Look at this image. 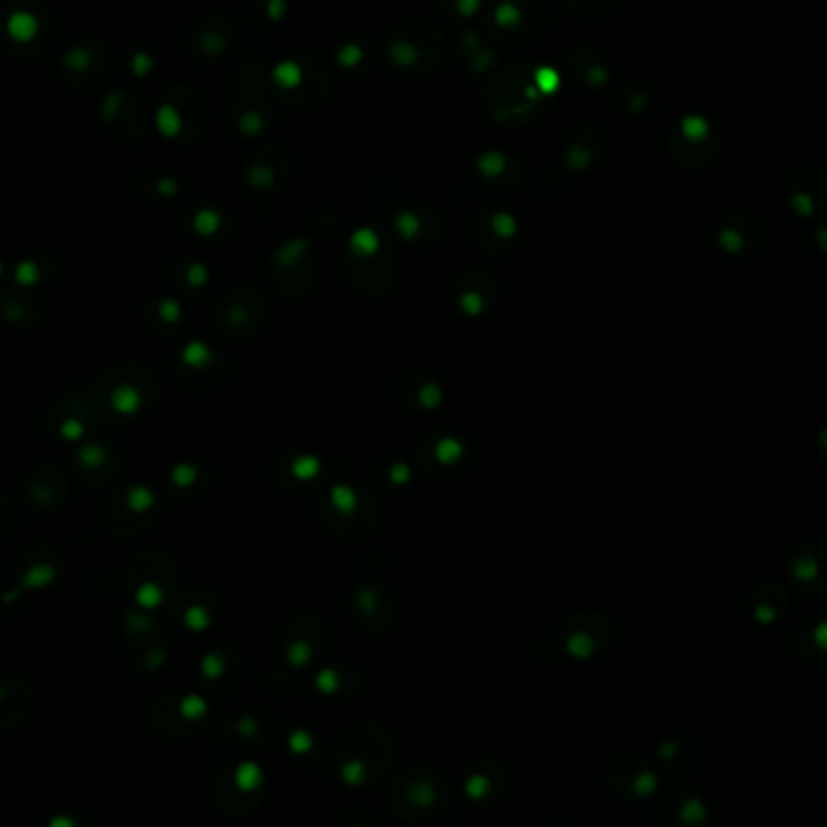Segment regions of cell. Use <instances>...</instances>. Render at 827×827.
I'll return each mask as SVG.
<instances>
[{
  "label": "cell",
  "instance_id": "cell-14",
  "mask_svg": "<svg viewBox=\"0 0 827 827\" xmlns=\"http://www.w3.org/2000/svg\"><path fill=\"white\" fill-rule=\"evenodd\" d=\"M421 210H424V206H407V208H402L400 213L392 210V215H390L392 227H395V232L407 240V242H416V244L438 242V237H441V232H443V220L438 218L431 208H428L424 215H421Z\"/></svg>",
  "mask_w": 827,
  "mask_h": 827
},
{
  "label": "cell",
  "instance_id": "cell-7",
  "mask_svg": "<svg viewBox=\"0 0 827 827\" xmlns=\"http://www.w3.org/2000/svg\"><path fill=\"white\" fill-rule=\"evenodd\" d=\"M467 455V443L460 436L438 431L431 433L426 441H421L419 450H416V462H419L421 472H426L428 477L450 479L465 467Z\"/></svg>",
  "mask_w": 827,
  "mask_h": 827
},
{
  "label": "cell",
  "instance_id": "cell-5",
  "mask_svg": "<svg viewBox=\"0 0 827 827\" xmlns=\"http://www.w3.org/2000/svg\"><path fill=\"white\" fill-rule=\"evenodd\" d=\"M317 271V257L305 237L283 242L269 259V279L283 296H300L313 286Z\"/></svg>",
  "mask_w": 827,
  "mask_h": 827
},
{
  "label": "cell",
  "instance_id": "cell-9",
  "mask_svg": "<svg viewBox=\"0 0 827 827\" xmlns=\"http://www.w3.org/2000/svg\"><path fill=\"white\" fill-rule=\"evenodd\" d=\"M455 305L467 317H482L494 308L498 298L496 276L484 271V269H467L465 274L457 276L455 283Z\"/></svg>",
  "mask_w": 827,
  "mask_h": 827
},
{
  "label": "cell",
  "instance_id": "cell-10",
  "mask_svg": "<svg viewBox=\"0 0 827 827\" xmlns=\"http://www.w3.org/2000/svg\"><path fill=\"white\" fill-rule=\"evenodd\" d=\"M395 397L407 412L428 414V412H436V409L441 407L443 387L433 373L412 371V373H407L400 378Z\"/></svg>",
  "mask_w": 827,
  "mask_h": 827
},
{
  "label": "cell",
  "instance_id": "cell-13",
  "mask_svg": "<svg viewBox=\"0 0 827 827\" xmlns=\"http://www.w3.org/2000/svg\"><path fill=\"white\" fill-rule=\"evenodd\" d=\"M274 477L288 491H310L315 484H320L322 477H327V472L320 457L308 453H293L291 457L276 460Z\"/></svg>",
  "mask_w": 827,
  "mask_h": 827
},
{
  "label": "cell",
  "instance_id": "cell-1",
  "mask_svg": "<svg viewBox=\"0 0 827 827\" xmlns=\"http://www.w3.org/2000/svg\"><path fill=\"white\" fill-rule=\"evenodd\" d=\"M392 741L378 724H356L344 733L334 755V770L339 782L351 789H366L378 784L390 767Z\"/></svg>",
  "mask_w": 827,
  "mask_h": 827
},
{
  "label": "cell",
  "instance_id": "cell-19",
  "mask_svg": "<svg viewBox=\"0 0 827 827\" xmlns=\"http://www.w3.org/2000/svg\"><path fill=\"white\" fill-rule=\"evenodd\" d=\"M551 827H566V825H551Z\"/></svg>",
  "mask_w": 827,
  "mask_h": 827
},
{
  "label": "cell",
  "instance_id": "cell-18",
  "mask_svg": "<svg viewBox=\"0 0 827 827\" xmlns=\"http://www.w3.org/2000/svg\"><path fill=\"white\" fill-rule=\"evenodd\" d=\"M568 8L578 10V5H585L583 13L597 15V13H612V8L617 5V0H566Z\"/></svg>",
  "mask_w": 827,
  "mask_h": 827
},
{
  "label": "cell",
  "instance_id": "cell-16",
  "mask_svg": "<svg viewBox=\"0 0 827 827\" xmlns=\"http://www.w3.org/2000/svg\"><path fill=\"white\" fill-rule=\"evenodd\" d=\"M506 770L496 760H479L474 767H469L465 777V791L469 801L477 803H494L506 789Z\"/></svg>",
  "mask_w": 827,
  "mask_h": 827
},
{
  "label": "cell",
  "instance_id": "cell-11",
  "mask_svg": "<svg viewBox=\"0 0 827 827\" xmlns=\"http://www.w3.org/2000/svg\"><path fill=\"white\" fill-rule=\"evenodd\" d=\"M477 244L484 254H506L515 244V218L503 208H484L474 220Z\"/></svg>",
  "mask_w": 827,
  "mask_h": 827
},
{
  "label": "cell",
  "instance_id": "cell-4",
  "mask_svg": "<svg viewBox=\"0 0 827 827\" xmlns=\"http://www.w3.org/2000/svg\"><path fill=\"white\" fill-rule=\"evenodd\" d=\"M320 518L334 535L354 539L368 535L378 525L380 506L378 498H373L363 486L334 482L322 498Z\"/></svg>",
  "mask_w": 827,
  "mask_h": 827
},
{
  "label": "cell",
  "instance_id": "cell-8",
  "mask_svg": "<svg viewBox=\"0 0 827 827\" xmlns=\"http://www.w3.org/2000/svg\"><path fill=\"white\" fill-rule=\"evenodd\" d=\"M276 731H279V724H276L274 714L264 707H252L227 724V728L223 731V741L232 748L254 753L274 741Z\"/></svg>",
  "mask_w": 827,
  "mask_h": 827
},
{
  "label": "cell",
  "instance_id": "cell-6",
  "mask_svg": "<svg viewBox=\"0 0 827 827\" xmlns=\"http://www.w3.org/2000/svg\"><path fill=\"white\" fill-rule=\"evenodd\" d=\"M218 325L232 339H249L261 330L269 315L266 298L254 286H235L218 303Z\"/></svg>",
  "mask_w": 827,
  "mask_h": 827
},
{
  "label": "cell",
  "instance_id": "cell-12",
  "mask_svg": "<svg viewBox=\"0 0 827 827\" xmlns=\"http://www.w3.org/2000/svg\"><path fill=\"white\" fill-rule=\"evenodd\" d=\"M283 646L293 665H308L320 658L325 648V629L320 621L308 617H296L283 631Z\"/></svg>",
  "mask_w": 827,
  "mask_h": 827
},
{
  "label": "cell",
  "instance_id": "cell-15",
  "mask_svg": "<svg viewBox=\"0 0 827 827\" xmlns=\"http://www.w3.org/2000/svg\"><path fill=\"white\" fill-rule=\"evenodd\" d=\"M354 621L368 634H380L392 621V605L380 585H363L354 595Z\"/></svg>",
  "mask_w": 827,
  "mask_h": 827
},
{
  "label": "cell",
  "instance_id": "cell-17",
  "mask_svg": "<svg viewBox=\"0 0 827 827\" xmlns=\"http://www.w3.org/2000/svg\"><path fill=\"white\" fill-rule=\"evenodd\" d=\"M380 477H383L385 484L392 486V489H402V486H407L409 479H412V467H409L402 457H392L390 465L380 472Z\"/></svg>",
  "mask_w": 827,
  "mask_h": 827
},
{
  "label": "cell",
  "instance_id": "cell-3",
  "mask_svg": "<svg viewBox=\"0 0 827 827\" xmlns=\"http://www.w3.org/2000/svg\"><path fill=\"white\" fill-rule=\"evenodd\" d=\"M453 803V791L441 772L431 767H409L402 770L392 782L390 806L397 815L407 820H436L448 813Z\"/></svg>",
  "mask_w": 827,
  "mask_h": 827
},
{
  "label": "cell",
  "instance_id": "cell-2",
  "mask_svg": "<svg viewBox=\"0 0 827 827\" xmlns=\"http://www.w3.org/2000/svg\"><path fill=\"white\" fill-rule=\"evenodd\" d=\"M395 247L378 227L363 225L349 240L346 271L354 286L366 296H385L395 283Z\"/></svg>",
  "mask_w": 827,
  "mask_h": 827
}]
</instances>
